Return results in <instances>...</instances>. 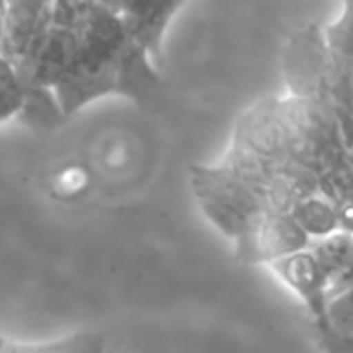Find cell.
Instances as JSON below:
<instances>
[{
	"label": "cell",
	"mask_w": 353,
	"mask_h": 353,
	"mask_svg": "<svg viewBox=\"0 0 353 353\" xmlns=\"http://www.w3.org/2000/svg\"><path fill=\"white\" fill-rule=\"evenodd\" d=\"M310 246L306 234L296 225L290 213H267L250 236L234 244L236 259L242 265H267L283 261Z\"/></svg>",
	"instance_id": "cell-6"
},
{
	"label": "cell",
	"mask_w": 353,
	"mask_h": 353,
	"mask_svg": "<svg viewBox=\"0 0 353 353\" xmlns=\"http://www.w3.org/2000/svg\"><path fill=\"white\" fill-rule=\"evenodd\" d=\"M279 114L290 155L314 176L341 161L331 110L298 97H279Z\"/></svg>",
	"instance_id": "cell-5"
},
{
	"label": "cell",
	"mask_w": 353,
	"mask_h": 353,
	"mask_svg": "<svg viewBox=\"0 0 353 353\" xmlns=\"http://www.w3.org/2000/svg\"><path fill=\"white\" fill-rule=\"evenodd\" d=\"M2 19H4V2H0V37H2Z\"/></svg>",
	"instance_id": "cell-20"
},
{
	"label": "cell",
	"mask_w": 353,
	"mask_h": 353,
	"mask_svg": "<svg viewBox=\"0 0 353 353\" xmlns=\"http://www.w3.org/2000/svg\"><path fill=\"white\" fill-rule=\"evenodd\" d=\"M0 353H105V341L91 331H77L43 343H14L0 337Z\"/></svg>",
	"instance_id": "cell-11"
},
{
	"label": "cell",
	"mask_w": 353,
	"mask_h": 353,
	"mask_svg": "<svg viewBox=\"0 0 353 353\" xmlns=\"http://www.w3.org/2000/svg\"><path fill=\"white\" fill-rule=\"evenodd\" d=\"M327 48L341 60L353 58V0L341 4V12L323 27Z\"/></svg>",
	"instance_id": "cell-13"
},
{
	"label": "cell",
	"mask_w": 353,
	"mask_h": 353,
	"mask_svg": "<svg viewBox=\"0 0 353 353\" xmlns=\"http://www.w3.org/2000/svg\"><path fill=\"white\" fill-rule=\"evenodd\" d=\"M269 269L279 277L285 288H290L300 298V302L310 312L316 329H321L325 321V308L331 296V285L310 250L306 248L283 261H277Z\"/></svg>",
	"instance_id": "cell-7"
},
{
	"label": "cell",
	"mask_w": 353,
	"mask_h": 353,
	"mask_svg": "<svg viewBox=\"0 0 353 353\" xmlns=\"http://www.w3.org/2000/svg\"><path fill=\"white\" fill-rule=\"evenodd\" d=\"M339 157L353 170V116L343 108H331Z\"/></svg>",
	"instance_id": "cell-17"
},
{
	"label": "cell",
	"mask_w": 353,
	"mask_h": 353,
	"mask_svg": "<svg viewBox=\"0 0 353 353\" xmlns=\"http://www.w3.org/2000/svg\"><path fill=\"white\" fill-rule=\"evenodd\" d=\"M316 180H319V192L325 199H329L335 207L353 199V170L347 163L337 161L335 165L321 172Z\"/></svg>",
	"instance_id": "cell-14"
},
{
	"label": "cell",
	"mask_w": 353,
	"mask_h": 353,
	"mask_svg": "<svg viewBox=\"0 0 353 353\" xmlns=\"http://www.w3.org/2000/svg\"><path fill=\"white\" fill-rule=\"evenodd\" d=\"M188 184L205 219L234 244L250 236L269 213L261 194L223 163H192Z\"/></svg>",
	"instance_id": "cell-3"
},
{
	"label": "cell",
	"mask_w": 353,
	"mask_h": 353,
	"mask_svg": "<svg viewBox=\"0 0 353 353\" xmlns=\"http://www.w3.org/2000/svg\"><path fill=\"white\" fill-rule=\"evenodd\" d=\"M0 58L21 83V120L52 130L89 103L120 95L143 110L165 99V79L116 2H4Z\"/></svg>",
	"instance_id": "cell-1"
},
{
	"label": "cell",
	"mask_w": 353,
	"mask_h": 353,
	"mask_svg": "<svg viewBox=\"0 0 353 353\" xmlns=\"http://www.w3.org/2000/svg\"><path fill=\"white\" fill-rule=\"evenodd\" d=\"M350 345H353V343H350Z\"/></svg>",
	"instance_id": "cell-22"
},
{
	"label": "cell",
	"mask_w": 353,
	"mask_h": 353,
	"mask_svg": "<svg viewBox=\"0 0 353 353\" xmlns=\"http://www.w3.org/2000/svg\"><path fill=\"white\" fill-rule=\"evenodd\" d=\"M91 186L89 172L83 165H64L56 170L50 178V192L58 201H74L81 199Z\"/></svg>",
	"instance_id": "cell-15"
},
{
	"label": "cell",
	"mask_w": 353,
	"mask_h": 353,
	"mask_svg": "<svg viewBox=\"0 0 353 353\" xmlns=\"http://www.w3.org/2000/svg\"><path fill=\"white\" fill-rule=\"evenodd\" d=\"M339 72H341V108L353 116V58H339Z\"/></svg>",
	"instance_id": "cell-18"
},
{
	"label": "cell",
	"mask_w": 353,
	"mask_h": 353,
	"mask_svg": "<svg viewBox=\"0 0 353 353\" xmlns=\"http://www.w3.org/2000/svg\"><path fill=\"white\" fill-rule=\"evenodd\" d=\"M219 163L250 184L271 213H290L294 205L319 192L316 176L290 155L279 97H261L238 116L230 149Z\"/></svg>",
	"instance_id": "cell-2"
},
{
	"label": "cell",
	"mask_w": 353,
	"mask_h": 353,
	"mask_svg": "<svg viewBox=\"0 0 353 353\" xmlns=\"http://www.w3.org/2000/svg\"><path fill=\"white\" fill-rule=\"evenodd\" d=\"M120 14L130 27L132 35L147 48L159 64L163 56V37L184 2H116Z\"/></svg>",
	"instance_id": "cell-8"
},
{
	"label": "cell",
	"mask_w": 353,
	"mask_h": 353,
	"mask_svg": "<svg viewBox=\"0 0 353 353\" xmlns=\"http://www.w3.org/2000/svg\"><path fill=\"white\" fill-rule=\"evenodd\" d=\"M350 283H353V277H352V279H350Z\"/></svg>",
	"instance_id": "cell-21"
},
{
	"label": "cell",
	"mask_w": 353,
	"mask_h": 353,
	"mask_svg": "<svg viewBox=\"0 0 353 353\" xmlns=\"http://www.w3.org/2000/svg\"><path fill=\"white\" fill-rule=\"evenodd\" d=\"M290 217L296 221V225L306 234L310 242L323 240L335 232H339V215L337 207L325 199L321 192L300 201L292 211Z\"/></svg>",
	"instance_id": "cell-10"
},
{
	"label": "cell",
	"mask_w": 353,
	"mask_h": 353,
	"mask_svg": "<svg viewBox=\"0 0 353 353\" xmlns=\"http://www.w3.org/2000/svg\"><path fill=\"white\" fill-rule=\"evenodd\" d=\"M308 250L323 269L331 292L350 283L353 277V234L335 232L323 240L310 242Z\"/></svg>",
	"instance_id": "cell-9"
},
{
	"label": "cell",
	"mask_w": 353,
	"mask_h": 353,
	"mask_svg": "<svg viewBox=\"0 0 353 353\" xmlns=\"http://www.w3.org/2000/svg\"><path fill=\"white\" fill-rule=\"evenodd\" d=\"M319 331L327 339L353 343V283L331 292L325 308V321Z\"/></svg>",
	"instance_id": "cell-12"
},
{
	"label": "cell",
	"mask_w": 353,
	"mask_h": 353,
	"mask_svg": "<svg viewBox=\"0 0 353 353\" xmlns=\"http://www.w3.org/2000/svg\"><path fill=\"white\" fill-rule=\"evenodd\" d=\"M25 95L12 68L0 58V122L21 116Z\"/></svg>",
	"instance_id": "cell-16"
},
{
	"label": "cell",
	"mask_w": 353,
	"mask_h": 353,
	"mask_svg": "<svg viewBox=\"0 0 353 353\" xmlns=\"http://www.w3.org/2000/svg\"><path fill=\"white\" fill-rule=\"evenodd\" d=\"M323 343H325L327 353H353V345L350 343H339V341H333L327 337H323Z\"/></svg>",
	"instance_id": "cell-19"
},
{
	"label": "cell",
	"mask_w": 353,
	"mask_h": 353,
	"mask_svg": "<svg viewBox=\"0 0 353 353\" xmlns=\"http://www.w3.org/2000/svg\"><path fill=\"white\" fill-rule=\"evenodd\" d=\"M281 70L292 97L325 108H341L339 58L327 48L323 27L308 23L290 33L281 50Z\"/></svg>",
	"instance_id": "cell-4"
}]
</instances>
